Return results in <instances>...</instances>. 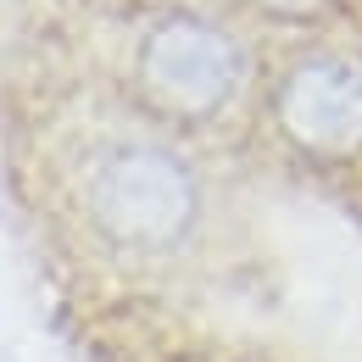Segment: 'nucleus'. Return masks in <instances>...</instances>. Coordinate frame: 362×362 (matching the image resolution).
Here are the masks:
<instances>
[{"mask_svg":"<svg viewBox=\"0 0 362 362\" xmlns=\"http://www.w3.org/2000/svg\"><path fill=\"white\" fill-rule=\"evenodd\" d=\"M90 212L100 234H112L117 245L162 251V245L184 240V228L195 223V179L168 151L123 145L95 168Z\"/></svg>","mask_w":362,"mask_h":362,"instance_id":"obj_1","label":"nucleus"},{"mask_svg":"<svg viewBox=\"0 0 362 362\" xmlns=\"http://www.w3.org/2000/svg\"><path fill=\"white\" fill-rule=\"evenodd\" d=\"M139 84L173 117H206L240 84V50L201 17H168L139 45Z\"/></svg>","mask_w":362,"mask_h":362,"instance_id":"obj_2","label":"nucleus"},{"mask_svg":"<svg viewBox=\"0 0 362 362\" xmlns=\"http://www.w3.org/2000/svg\"><path fill=\"white\" fill-rule=\"evenodd\" d=\"M279 129L313 156L362 151V62L313 56L279 84Z\"/></svg>","mask_w":362,"mask_h":362,"instance_id":"obj_3","label":"nucleus"},{"mask_svg":"<svg viewBox=\"0 0 362 362\" xmlns=\"http://www.w3.org/2000/svg\"><path fill=\"white\" fill-rule=\"evenodd\" d=\"M273 11H290V17H301V11H313L317 0H268Z\"/></svg>","mask_w":362,"mask_h":362,"instance_id":"obj_4","label":"nucleus"}]
</instances>
